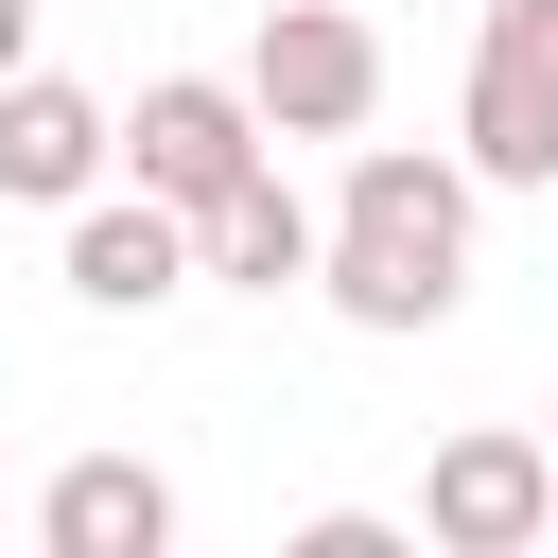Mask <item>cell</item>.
<instances>
[{"instance_id": "5", "label": "cell", "mask_w": 558, "mask_h": 558, "mask_svg": "<svg viewBox=\"0 0 558 558\" xmlns=\"http://www.w3.org/2000/svg\"><path fill=\"white\" fill-rule=\"evenodd\" d=\"M541 523H558V453H541L523 418L436 436V471H418V541H436V558H523Z\"/></svg>"}, {"instance_id": "4", "label": "cell", "mask_w": 558, "mask_h": 558, "mask_svg": "<svg viewBox=\"0 0 558 558\" xmlns=\"http://www.w3.org/2000/svg\"><path fill=\"white\" fill-rule=\"evenodd\" d=\"M262 157H279V122L244 105V70H157V87L122 105V174H140V192H174V209L244 192Z\"/></svg>"}, {"instance_id": "8", "label": "cell", "mask_w": 558, "mask_h": 558, "mask_svg": "<svg viewBox=\"0 0 558 558\" xmlns=\"http://www.w3.org/2000/svg\"><path fill=\"white\" fill-rule=\"evenodd\" d=\"M35 541L52 558H174V471L157 453H70L35 488Z\"/></svg>"}, {"instance_id": "11", "label": "cell", "mask_w": 558, "mask_h": 558, "mask_svg": "<svg viewBox=\"0 0 558 558\" xmlns=\"http://www.w3.org/2000/svg\"><path fill=\"white\" fill-rule=\"evenodd\" d=\"M0 70H35V0H0Z\"/></svg>"}, {"instance_id": "12", "label": "cell", "mask_w": 558, "mask_h": 558, "mask_svg": "<svg viewBox=\"0 0 558 558\" xmlns=\"http://www.w3.org/2000/svg\"><path fill=\"white\" fill-rule=\"evenodd\" d=\"M541 453H558V401H541Z\"/></svg>"}, {"instance_id": "9", "label": "cell", "mask_w": 558, "mask_h": 558, "mask_svg": "<svg viewBox=\"0 0 558 558\" xmlns=\"http://www.w3.org/2000/svg\"><path fill=\"white\" fill-rule=\"evenodd\" d=\"M192 279H227V296H314V209H296V174L262 157L244 192H209L192 209Z\"/></svg>"}, {"instance_id": "10", "label": "cell", "mask_w": 558, "mask_h": 558, "mask_svg": "<svg viewBox=\"0 0 558 558\" xmlns=\"http://www.w3.org/2000/svg\"><path fill=\"white\" fill-rule=\"evenodd\" d=\"M296 558H418V523H384V506H314Z\"/></svg>"}, {"instance_id": "3", "label": "cell", "mask_w": 558, "mask_h": 558, "mask_svg": "<svg viewBox=\"0 0 558 558\" xmlns=\"http://www.w3.org/2000/svg\"><path fill=\"white\" fill-rule=\"evenodd\" d=\"M244 105H262L279 140H366V122H384V35H366L349 0H262Z\"/></svg>"}, {"instance_id": "7", "label": "cell", "mask_w": 558, "mask_h": 558, "mask_svg": "<svg viewBox=\"0 0 558 558\" xmlns=\"http://www.w3.org/2000/svg\"><path fill=\"white\" fill-rule=\"evenodd\" d=\"M122 174V105L70 70H0V209H70Z\"/></svg>"}, {"instance_id": "2", "label": "cell", "mask_w": 558, "mask_h": 558, "mask_svg": "<svg viewBox=\"0 0 558 558\" xmlns=\"http://www.w3.org/2000/svg\"><path fill=\"white\" fill-rule=\"evenodd\" d=\"M453 140H471V192H558V0H488L471 17Z\"/></svg>"}, {"instance_id": "6", "label": "cell", "mask_w": 558, "mask_h": 558, "mask_svg": "<svg viewBox=\"0 0 558 558\" xmlns=\"http://www.w3.org/2000/svg\"><path fill=\"white\" fill-rule=\"evenodd\" d=\"M70 296H87V314H174V296H192V209L140 192V174L70 192Z\"/></svg>"}, {"instance_id": "1", "label": "cell", "mask_w": 558, "mask_h": 558, "mask_svg": "<svg viewBox=\"0 0 558 558\" xmlns=\"http://www.w3.org/2000/svg\"><path fill=\"white\" fill-rule=\"evenodd\" d=\"M314 296L349 331H436L471 296V157H418V140H366L349 192L314 209Z\"/></svg>"}]
</instances>
